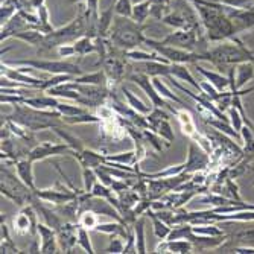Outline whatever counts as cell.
<instances>
[{
	"label": "cell",
	"instance_id": "obj_1",
	"mask_svg": "<svg viewBox=\"0 0 254 254\" xmlns=\"http://www.w3.org/2000/svg\"><path fill=\"white\" fill-rule=\"evenodd\" d=\"M61 118L63 116L58 110H37L26 104L14 105V111L5 116V119L14 121L32 132L60 127Z\"/></svg>",
	"mask_w": 254,
	"mask_h": 254
},
{
	"label": "cell",
	"instance_id": "obj_2",
	"mask_svg": "<svg viewBox=\"0 0 254 254\" xmlns=\"http://www.w3.org/2000/svg\"><path fill=\"white\" fill-rule=\"evenodd\" d=\"M145 26L132 20L131 17L114 15L113 25L108 34V40L111 44L119 51H131L138 48L140 44L146 41L143 34Z\"/></svg>",
	"mask_w": 254,
	"mask_h": 254
},
{
	"label": "cell",
	"instance_id": "obj_3",
	"mask_svg": "<svg viewBox=\"0 0 254 254\" xmlns=\"http://www.w3.org/2000/svg\"><path fill=\"white\" fill-rule=\"evenodd\" d=\"M0 175H2V184H0L2 196L11 199L18 207H23V205L32 202V199L35 198V192L29 186H26V184L20 180L18 175L11 172L3 165H2Z\"/></svg>",
	"mask_w": 254,
	"mask_h": 254
},
{
	"label": "cell",
	"instance_id": "obj_4",
	"mask_svg": "<svg viewBox=\"0 0 254 254\" xmlns=\"http://www.w3.org/2000/svg\"><path fill=\"white\" fill-rule=\"evenodd\" d=\"M145 44L148 46V48H151L152 51L158 52L161 57H165L169 63L195 64L198 61H207V63H209V60H210L209 51H205V52H192V51H186V49L174 48V46L161 44L158 40H152V38H146Z\"/></svg>",
	"mask_w": 254,
	"mask_h": 254
},
{
	"label": "cell",
	"instance_id": "obj_5",
	"mask_svg": "<svg viewBox=\"0 0 254 254\" xmlns=\"http://www.w3.org/2000/svg\"><path fill=\"white\" fill-rule=\"evenodd\" d=\"M11 67L17 65H26L32 67L35 70H43L52 75H72V76H81L84 75L81 67L70 61H52V60H12V61H2Z\"/></svg>",
	"mask_w": 254,
	"mask_h": 254
},
{
	"label": "cell",
	"instance_id": "obj_6",
	"mask_svg": "<svg viewBox=\"0 0 254 254\" xmlns=\"http://www.w3.org/2000/svg\"><path fill=\"white\" fill-rule=\"evenodd\" d=\"M38 224V212L32 204H26L20 207V212L15 215L12 221V230L18 236H32L37 233Z\"/></svg>",
	"mask_w": 254,
	"mask_h": 254
},
{
	"label": "cell",
	"instance_id": "obj_7",
	"mask_svg": "<svg viewBox=\"0 0 254 254\" xmlns=\"http://www.w3.org/2000/svg\"><path fill=\"white\" fill-rule=\"evenodd\" d=\"M35 195L44 201V202H49L54 205L58 204H65L68 201H72L75 198H78V193L72 189V188H65L60 181L55 183L54 188H48V189H35L34 190Z\"/></svg>",
	"mask_w": 254,
	"mask_h": 254
},
{
	"label": "cell",
	"instance_id": "obj_8",
	"mask_svg": "<svg viewBox=\"0 0 254 254\" xmlns=\"http://www.w3.org/2000/svg\"><path fill=\"white\" fill-rule=\"evenodd\" d=\"M128 79H129L131 82L137 84L138 87H140V88L145 91L146 96L149 98V101L152 102V107L169 108V110L172 108V105H169L168 101H165V98L161 96V95L158 93V91H157V88H155V85H154L151 76H148V75H145V73H142V72H134V73L128 75Z\"/></svg>",
	"mask_w": 254,
	"mask_h": 254
},
{
	"label": "cell",
	"instance_id": "obj_9",
	"mask_svg": "<svg viewBox=\"0 0 254 254\" xmlns=\"http://www.w3.org/2000/svg\"><path fill=\"white\" fill-rule=\"evenodd\" d=\"M210 165V154L204 151L195 140L189 142L188 160H186V171L188 174H195L199 171H205Z\"/></svg>",
	"mask_w": 254,
	"mask_h": 254
},
{
	"label": "cell",
	"instance_id": "obj_10",
	"mask_svg": "<svg viewBox=\"0 0 254 254\" xmlns=\"http://www.w3.org/2000/svg\"><path fill=\"white\" fill-rule=\"evenodd\" d=\"M72 148L67 143H52V142H43L40 145H35L31 151L28 158L31 161H41L49 157H55V155H63V154H70Z\"/></svg>",
	"mask_w": 254,
	"mask_h": 254
},
{
	"label": "cell",
	"instance_id": "obj_11",
	"mask_svg": "<svg viewBox=\"0 0 254 254\" xmlns=\"http://www.w3.org/2000/svg\"><path fill=\"white\" fill-rule=\"evenodd\" d=\"M57 238L60 248L64 253H75V245L78 244V224L65 221L60 230H57Z\"/></svg>",
	"mask_w": 254,
	"mask_h": 254
},
{
	"label": "cell",
	"instance_id": "obj_12",
	"mask_svg": "<svg viewBox=\"0 0 254 254\" xmlns=\"http://www.w3.org/2000/svg\"><path fill=\"white\" fill-rule=\"evenodd\" d=\"M2 76H6L11 81L20 82V84H25V85H28L31 88H37L40 91H41V85L44 82V79H38V78L32 76L31 73L23 72V70H20V68H17V67L14 68V67L5 64V63H2ZM43 93H44V91H43Z\"/></svg>",
	"mask_w": 254,
	"mask_h": 254
},
{
	"label": "cell",
	"instance_id": "obj_13",
	"mask_svg": "<svg viewBox=\"0 0 254 254\" xmlns=\"http://www.w3.org/2000/svg\"><path fill=\"white\" fill-rule=\"evenodd\" d=\"M37 235L41 241L40 253H58L61 250L60 244H58L57 232L52 227H49L48 224H46L44 221L37 224Z\"/></svg>",
	"mask_w": 254,
	"mask_h": 254
},
{
	"label": "cell",
	"instance_id": "obj_14",
	"mask_svg": "<svg viewBox=\"0 0 254 254\" xmlns=\"http://www.w3.org/2000/svg\"><path fill=\"white\" fill-rule=\"evenodd\" d=\"M225 14L233 20L238 32L254 28V9H238L225 5Z\"/></svg>",
	"mask_w": 254,
	"mask_h": 254
},
{
	"label": "cell",
	"instance_id": "obj_15",
	"mask_svg": "<svg viewBox=\"0 0 254 254\" xmlns=\"http://www.w3.org/2000/svg\"><path fill=\"white\" fill-rule=\"evenodd\" d=\"M26 29H32L29 23L23 18V15L17 11L5 25H2V34H0V40L5 41L9 37H14V34L21 32V31H26Z\"/></svg>",
	"mask_w": 254,
	"mask_h": 254
},
{
	"label": "cell",
	"instance_id": "obj_16",
	"mask_svg": "<svg viewBox=\"0 0 254 254\" xmlns=\"http://www.w3.org/2000/svg\"><path fill=\"white\" fill-rule=\"evenodd\" d=\"M138 68H135L137 72H142L151 78L161 76L168 78L171 76V63H163V61H148V63H137Z\"/></svg>",
	"mask_w": 254,
	"mask_h": 254
},
{
	"label": "cell",
	"instance_id": "obj_17",
	"mask_svg": "<svg viewBox=\"0 0 254 254\" xmlns=\"http://www.w3.org/2000/svg\"><path fill=\"white\" fill-rule=\"evenodd\" d=\"M129 227L128 224L122 222V221H114V222H104V224H98L95 227L93 232L96 233H104V235H108V236H121L122 239H128V235H129Z\"/></svg>",
	"mask_w": 254,
	"mask_h": 254
},
{
	"label": "cell",
	"instance_id": "obj_18",
	"mask_svg": "<svg viewBox=\"0 0 254 254\" xmlns=\"http://www.w3.org/2000/svg\"><path fill=\"white\" fill-rule=\"evenodd\" d=\"M70 155H73L78 160L81 168L96 169L101 165H104V161H105V154H99V152H95L91 149H85V148L81 152H72Z\"/></svg>",
	"mask_w": 254,
	"mask_h": 254
},
{
	"label": "cell",
	"instance_id": "obj_19",
	"mask_svg": "<svg viewBox=\"0 0 254 254\" xmlns=\"http://www.w3.org/2000/svg\"><path fill=\"white\" fill-rule=\"evenodd\" d=\"M15 171H17V175L20 177V180L29 186L32 190H35V183H34V161H31L28 157L25 158H20L18 161H15Z\"/></svg>",
	"mask_w": 254,
	"mask_h": 254
},
{
	"label": "cell",
	"instance_id": "obj_20",
	"mask_svg": "<svg viewBox=\"0 0 254 254\" xmlns=\"http://www.w3.org/2000/svg\"><path fill=\"white\" fill-rule=\"evenodd\" d=\"M193 67H195V70L205 79V81H209L212 85H215L218 90H221V91H224L227 87H230V79H228V76H224V75H221V73H218V72H213V70H207V68H204L202 65H199L198 63H195V64H192Z\"/></svg>",
	"mask_w": 254,
	"mask_h": 254
},
{
	"label": "cell",
	"instance_id": "obj_21",
	"mask_svg": "<svg viewBox=\"0 0 254 254\" xmlns=\"http://www.w3.org/2000/svg\"><path fill=\"white\" fill-rule=\"evenodd\" d=\"M235 79H236V88H244L250 81L254 79V64L247 61L235 65Z\"/></svg>",
	"mask_w": 254,
	"mask_h": 254
},
{
	"label": "cell",
	"instance_id": "obj_22",
	"mask_svg": "<svg viewBox=\"0 0 254 254\" xmlns=\"http://www.w3.org/2000/svg\"><path fill=\"white\" fill-rule=\"evenodd\" d=\"M171 76L177 78V79H181L183 82H188L190 84L195 90H198L201 93V87H199V82H196V79L193 78V75L190 73V70L188 68V64H177V63H171Z\"/></svg>",
	"mask_w": 254,
	"mask_h": 254
},
{
	"label": "cell",
	"instance_id": "obj_23",
	"mask_svg": "<svg viewBox=\"0 0 254 254\" xmlns=\"http://www.w3.org/2000/svg\"><path fill=\"white\" fill-rule=\"evenodd\" d=\"M25 104L32 108H37V110H57L60 101H58V98H54L46 93V95H37L32 98H26Z\"/></svg>",
	"mask_w": 254,
	"mask_h": 254
},
{
	"label": "cell",
	"instance_id": "obj_24",
	"mask_svg": "<svg viewBox=\"0 0 254 254\" xmlns=\"http://www.w3.org/2000/svg\"><path fill=\"white\" fill-rule=\"evenodd\" d=\"M124 57L127 60L131 61H137V63H148V61H163V63H169L165 57H161L158 52H143V51H137V49H131V51H125Z\"/></svg>",
	"mask_w": 254,
	"mask_h": 254
},
{
	"label": "cell",
	"instance_id": "obj_25",
	"mask_svg": "<svg viewBox=\"0 0 254 254\" xmlns=\"http://www.w3.org/2000/svg\"><path fill=\"white\" fill-rule=\"evenodd\" d=\"M52 131H54L60 138H63V142H64V143H67L68 146L72 148V152H81V151L84 149V143H82L81 138L76 137L75 134H72L70 131H67V129H64V128H61V125L52 128ZM72 152H70V154H72Z\"/></svg>",
	"mask_w": 254,
	"mask_h": 254
},
{
	"label": "cell",
	"instance_id": "obj_26",
	"mask_svg": "<svg viewBox=\"0 0 254 254\" xmlns=\"http://www.w3.org/2000/svg\"><path fill=\"white\" fill-rule=\"evenodd\" d=\"M152 82H154V85H155V88H157V91L158 93L163 96L165 99H168V101H172V102H175V104H178V105H181L183 108H186L189 104L184 101V99H181L180 96H177L175 95V91H172L165 82H163V79H161V76H155V78H152Z\"/></svg>",
	"mask_w": 254,
	"mask_h": 254
},
{
	"label": "cell",
	"instance_id": "obj_27",
	"mask_svg": "<svg viewBox=\"0 0 254 254\" xmlns=\"http://www.w3.org/2000/svg\"><path fill=\"white\" fill-rule=\"evenodd\" d=\"M145 216H148V218L151 219V222H152V232H154L155 238H158V239L161 241V239H166V238L169 236L172 227L168 225L165 221H161V219L155 215V212H154L152 209H149V210L145 213Z\"/></svg>",
	"mask_w": 254,
	"mask_h": 254
},
{
	"label": "cell",
	"instance_id": "obj_28",
	"mask_svg": "<svg viewBox=\"0 0 254 254\" xmlns=\"http://www.w3.org/2000/svg\"><path fill=\"white\" fill-rule=\"evenodd\" d=\"M107 161H113V163H119L125 166H134L138 171V163H137V154L135 149L119 152V154H105Z\"/></svg>",
	"mask_w": 254,
	"mask_h": 254
},
{
	"label": "cell",
	"instance_id": "obj_29",
	"mask_svg": "<svg viewBox=\"0 0 254 254\" xmlns=\"http://www.w3.org/2000/svg\"><path fill=\"white\" fill-rule=\"evenodd\" d=\"M44 37L46 34L41 32L40 29H26V31H21V32H17L14 34L12 38L15 40H20V41H25L31 46H35V48H41V44L44 41Z\"/></svg>",
	"mask_w": 254,
	"mask_h": 254
},
{
	"label": "cell",
	"instance_id": "obj_30",
	"mask_svg": "<svg viewBox=\"0 0 254 254\" xmlns=\"http://www.w3.org/2000/svg\"><path fill=\"white\" fill-rule=\"evenodd\" d=\"M134 236H135V244H137V253L145 254L146 253V239H145V215L138 216L137 221L132 224Z\"/></svg>",
	"mask_w": 254,
	"mask_h": 254
},
{
	"label": "cell",
	"instance_id": "obj_31",
	"mask_svg": "<svg viewBox=\"0 0 254 254\" xmlns=\"http://www.w3.org/2000/svg\"><path fill=\"white\" fill-rule=\"evenodd\" d=\"M121 91L124 93V96H125V99H127V102H128V105L129 107H132L135 111H138V113H142V114H149L151 111H152V107L151 105H146L143 101H140L138 99L132 91L129 90V88H127L125 85H121Z\"/></svg>",
	"mask_w": 254,
	"mask_h": 254
},
{
	"label": "cell",
	"instance_id": "obj_32",
	"mask_svg": "<svg viewBox=\"0 0 254 254\" xmlns=\"http://www.w3.org/2000/svg\"><path fill=\"white\" fill-rule=\"evenodd\" d=\"M204 124L215 128L216 131H219L222 134L230 135L232 138H235V140H239V138H241V134L232 125H230V122H225V121H221V119H216V118H210V119H205Z\"/></svg>",
	"mask_w": 254,
	"mask_h": 254
},
{
	"label": "cell",
	"instance_id": "obj_33",
	"mask_svg": "<svg viewBox=\"0 0 254 254\" xmlns=\"http://www.w3.org/2000/svg\"><path fill=\"white\" fill-rule=\"evenodd\" d=\"M114 14H116V11H114V5H111L105 11H101V14H99V23H98L99 37H108L110 29H111V25H113V20H114Z\"/></svg>",
	"mask_w": 254,
	"mask_h": 254
},
{
	"label": "cell",
	"instance_id": "obj_34",
	"mask_svg": "<svg viewBox=\"0 0 254 254\" xmlns=\"http://www.w3.org/2000/svg\"><path fill=\"white\" fill-rule=\"evenodd\" d=\"M73 46H75L76 55H79V57H85V55H88V54H95V52H96V43H95V38H91V37H88V35L79 37L76 41H73Z\"/></svg>",
	"mask_w": 254,
	"mask_h": 254
},
{
	"label": "cell",
	"instance_id": "obj_35",
	"mask_svg": "<svg viewBox=\"0 0 254 254\" xmlns=\"http://www.w3.org/2000/svg\"><path fill=\"white\" fill-rule=\"evenodd\" d=\"M0 235H2V244H0V253L2 254H9V253H21L20 248L15 245L9 235V228L5 222L0 225Z\"/></svg>",
	"mask_w": 254,
	"mask_h": 254
},
{
	"label": "cell",
	"instance_id": "obj_36",
	"mask_svg": "<svg viewBox=\"0 0 254 254\" xmlns=\"http://www.w3.org/2000/svg\"><path fill=\"white\" fill-rule=\"evenodd\" d=\"M149 129H152L154 132H157L161 138H165V140H166L169 145L175 140L174 129H172V127H171V124H169L168 119H161V121H158V122L151 124V128H149Z\"/></svg>",
	"mask_w": 254,
	"mask_h": 254
},
{
	"label": "cell",
	"instance_id": "obj_37",
	"mask_svg": "<svg viewBox=\"0 0 254 254\" xmlns=\"http://www.w3.org/2000/svg\"><path fill=\"white\" fill-rule=\"evenodd\" d=\"M195 251L193 244L189 239H166V253H175V254H186Z\"/></svg>",
	"mask_w": 254,
	"mask_h": 254
},
{
	"label": "cell",
	"instance_id": "obj_38",
	"mask_svg": "<svg viewBox=\"0 0 254 254\" xmlns=\"http://www.w3.org/2000/svg\"><path fill=\"white\" fill-rule=\"evenodd\" d=\"M73 82H78V84H91V85H105L107 87L108 78H107V75H105L104 70H99V72H93V73H84L81 76H75L73 78Z\"/></svg>",
	"mask_w": 254,
	"mask_h": 254
},
{
	"label": "cell",
	"instance_id": "obj_39",
	"mask_svg": "<svg viewBox=\"0 0 254 254\" xmlns=\"http://www.w3.org/2000/svg\"><path fill=\"white\" fill-rule=\"evenodd\" d=\"M148 17H151V0H145V2H138L134 3L132 6V20H135L137 23H143L148 20Z\"/></svg>",
	"mask_w": 254,
	"mask_h": 254
},
{
	"label": "cell",
	"instance_id": "obj_40",
	"mask_svg": "<svg viewBox=\"0 0 254 254\" xmlns=\"http://www.w3.org/2000/svg\"><path fill=\"white\" fill-rule=\"evenodd\" d=\"M64 124H68V125H78V124H101L102 119L99 116H95V114H90L88 111L87 113H82V114H78V116H63L61 118Z\"/></svg>",
	"mask_w": 254,
	"mask_h": 254
},
{
	"label": "cell",
	"instance_id": "obj_41",
	"mask_svg": "<svg viewBox=\"0 0 254 254\" xmlns=\"http://www.w3.org/2000/svg\"><path fill=\"white\" fill-rule=\"evenodd\" d=\"M192 232L199 236H224V232L218 228L215 224H205V225H192Z\"/></svg>",
	"mask_w": 254,
	"mask_h": 254
},
{
	"label": "cell",
	"instance_id": "obj_42",
	"mask_svg": "<svg viewBox=\"0 0 254 254\" xmlns=\"http://www.w3.org/2000/svg\"><path fill=\"white\" fill-rule=\"evenodd\" d=\"M99 224L98 221V215L91 210H84L79 213V218H78V225L87 228V230H95V227Z\"/></svg>",
	"mask_w": 254,
	"mask_h": 254
},
{
	"label": "cell",
	"instance_id": "obj_43",
	"mask_svg": "<svg viewBox=\"0 0 254 254\" xmlns=\"http://www.w3.org/2000/svg\"><path fill=\"white\" fill-rule=\"evenodd\" d=\"M90 230L78 225V247L82 248L85 253L88 254H93L95 253V248L91 245V241H90V235H88Z\"/></svg>",
	"mask_w": 254,
	"mask_h": 254
},
{
	"label": "cell",
	"instance_id": "obj_44",
	"mask_svg": "<svg viewBox=\"0 0 254 254\" xmlns=\"http://www.w3.org/2000/svg\"><path fill=\"white\" fill-rule=\"evenodd\" d=\"M73 78L75 76H72V75H54L49 79H44V82L41 85V91H44V93H46L49 88L57 87V85L64 84V82H68V81H73Z\"/></svg>",
	"mask_w": 254,
	"mask_h": 254
},
{
	"label": "cell",
	"instance_id": "obj_45",
	"mask_svg": "<svg viewBox=\"0 0 254 254\" xmlns=\"http://www.w3.org/2000/svg\"><path fill=\"white\" fill-rule=\"evenodd\" d=\"M98 181V175L96 171L91 169V168H82V183H84V190L85 192H91L93 189L95 183Z\"/></svg>",
	"mask_w": 254,
	"mask_h": 254
},
{
	"label": "cell",
	"instance_id": "obj_46",
	"mask_svg": "<svg viewBox=\"0 0 254 254\" xmlns=\"http://www.w3.org/2000/svg\"><path fill=\"white\" fill-rule=\"evenodd\" d=\"M132 0H116L114 2V11H116V15H122V17H131L132 18Z\"/></svg>",
	"mask_w": 254,
	"mask_h": 254
},
{
	"label": "cell",
	"instance_id": "obj_47",
	"mask_svg": "<svg viewBox=\"0 0 254 254\" xmlns=\"http://www.w3.org/2000/svg\"><path fill=\"white\" fill-rule=\"evenodd\" d=\"M57 110L61 113V116H78V114L87 113V110L82 108V107L72 105V104H64V102H60Z\"/></svg>",
	"mask_w": 254,
	"mask_h": 254
},
{
	"label": "cell",
	"instance_id": "obj_48",
	"mask_svg": "<svg viewBox=\"0 0 254 254\" xmlns=\"http://www.w3.org/2000/svg\"><path fill=\"white\" fill-rule=\"evenodd\" d=\"M91 195L93 196H99V198H104V199H110L113 195H114V190L110 188V186H107V184H104V183H101L99 180L95 183V186H93V189H91Z\"/></svg>",
	"mask_w": 254,
	"mask_h": 254
},
{
	"label": "cell",
	"instance_id": "obj_49",
	"mask_svg": "<svg viewBox=\"0 0 254 254\" xmlns=\"http://www.w3.org/2000/svg\"><path fill=\"white\" fill-rule=\"evenodd\" d=\"M228 118H230V125H232L241 134V129L245 125V122H244V118H242V114L239 113V110L232 107L228 110Z\"/></svg>",
	"mask_w": 254,
	"mask_h": 254
},
{
	"label": "cell",
	"instance_id": "obj_50",
	"mask_svg": "<svg viewBox=\"0 0 254 254\" xmlns=\"http://www.w3.org/2000/svg\"><path fill=\"white\" fill-rule=\"evenodd\" d=\"M125 239H122L121 236H110V244L108 247L102 251V253H114V254H121L124 253L125 248Z\"/></svg>",
	"mask_w": 254,
	"mask_h": 254
},
{
	"label": "cell",
	"instance_id": "obj_51",
	"mask_svg": "<svg viewBox=\"0 0 254 254\" xmlns=\"http://www.w3.org/2000/svg\"><path fill=\"white\" fill-rule=\"evenodd\" d=\"M57 52L60 57L63 58H68V57H73L76 55V51H75V46L73 43H68V44H61L57 48Z\"/></svg>",
	"mask_w": 254,
	"mask_h": 254
},
{
	"label": "cell",
	"instance_id": "obj_52",
	"mask_svg": "<svg viewBox=\"0 0 254 254\" xmlns=\"http://www.w3.org/2000/svg\"><path fill=\"white\" fill-rule=\"evenodd\" d=\"M124 253H137V244H135V236H134L132 225H131V228H129V235H128V239H127Z\"/></svg>",
	"mask_w": 254,
	"mask_h": 254
},
{
	"label": "cell",
	"instance_id": "obj_53",
	"mask_svg": "<svg viewBox=\"0 0 254 254\" xmlns=\"http://www.w3.org/2000/svg\"><path fill=\"white\" fill-rule=\"evenodd\" d=\"M46 0H28V9L32 8V9H38L40 6L44 5Z\"/></svg>",
	"mask_w": 254,
	"mask_h": 254
},
{
	"label": "cell",
	"instance_id": "obj_54",
	"mask_svg": "<svg viewBox=\"0 0 254 254\" xmlns=\"http://www.w3.org/2000/svg\"><path fill=\"white\" fill-rule=\"evenodd\" d=\"M138 2H145V0H132V3H138Z\"/></svg>",
	"mask_w": 254,
	"mask_h": 254
},
{
	"label": "cell",
	"instance_id": "obj_55",
	"mask_svg": "<svg viewBox=\"0 0 254 254\" xmlns=\"http://www.w3.org/2000/svg\"><path fill=\"white\" fill-rule=\"evenodd\" d=\"M210 2H218V0H210Z\"/></svg>",
	"mask_w": 254,
	"mask_h": 254
},
{
	"label": "cell",
	"instance_id": "obj_56",
	"mask_svg": "<svg viewBox=\"0 0 254 254\" xmlns=\"http://www.w3.org/2000/svg\"><path fill=\"white\" fill-rule=\"evenodd\" d=\"M250 169H251V171H253V172H254V168H250Z\"/></svg>",
	"mask_w": 254,
	"mask_h": 254
},
{
	"label": "cell",
	"instance_id": "obj_57",
	"mask_svg": "<svg viewBox=\"0 0 254 254\" xmlns=\"http://www.w3.org/2000/svg\"><path fill=\"white\" fill-rule=\"evenodd\" d=\"M250 9H254V5H253V6H251V8H250Z\"/></svg>",
	"mask_w": 254,
	"mask_h": 254
},
{
	"label": "cell",
	"instance_id": "obj_58",
	"mask_svg": "<svg viewBox=\"0 0 254 254\" xmlns=\"http://www.w3.org/2000/svg\"><path fill=\"white\" fill-rule=\"evenodd\" d=\"M253 190H254V188H253Z\"/></svg>",
	"mask_w": 254,
	"mask_h": 254
}]
</instances>
